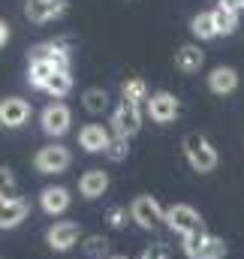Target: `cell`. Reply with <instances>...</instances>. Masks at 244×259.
Listing matches in <instances>:
<instances>
[{
    "mask_svg": "<svg viewBox=\"0 0 244 259\" xmlns=\"http://www.w3.org/2000/svg\"><path fill=\"white\" fill-rule=\"evenodd\" d=\"M27 118H30V103L27 100H21V97L0 100V127L18 130L27 124Z\"/></svg>",
    "mask_w": 244,
    "mask_h": 259,
    "instance_id": "obj_11",
    "label": "cell"
},
{
    "mask_svg": "<svg viewBox=\"0 0 244 259\" xmlns=\"http://www.w3.org/2000/svg\"><path fill=\"white\" fill-rule=\"evenodd\" d=\"M63 12H66V0H27L24 3V15L33 24L55 21V18H61Z\"/></svg>",
    "mask_w": 244,
    "mask_h": 259,
    "instance_id": "obj_12",
    "label": "cell"
},
{
    "mask_svg": "<svg viewBox=\"0 0 244 259\" xmlns=\"http://www.w3.org/2000/svg\"><path fill=\"white\" fill-rule=\"evenodd\" d=\"M39 124H43V133L52 136V139H61L69 133V124H72V112L66 109V103L55 100L49 103L43 112H39Z\"/></svg>",
    "mask_w": 244,
    "mask_h": 259,
    "instance_id": "obj_7",
    "label": "cell"
},
{
    "mask_svg": "<svg viewBox=\"0 0 244 259\" xmlns=\"http://www.w3.org/2000/svg\"><path fill=\"white\" fill-rule=\"evenodd\" d=\"M139 259H169V247H166L163 241H157V244L145 247V250H142V256H139Z\"/></svg>",
    "mask_w": 244,
    "mask_h": 259,
    "instance_id": "obj_29",
    "label": "cell"
},
{
    "mask_svg": "<svg viewBox=\"0 0 244 259\" xmlns=\"http://www.w3.org/2000/svg\"><path fill=\"white\" fill-rule=\"evenodd\" d=\"M69 202H72V196L66 187H46L43 193H39V208L49 214V217H61L69 211Z\"/></svg>",
    "mask_w": 244,
    "mask_h": 259,
    "instance_id": "obj_14",
    "label": "cell"
},
{
    "mask_svg": "<svg viewBox=\"0 0 244 259\" xmlns=\"http://www.w3.org/2000/svg\"><path fill=\"white\" fill-rule=\"evenodd\" d=\"M69 163H72L69 148H66V145H58V142L43 145V148L33 154V169H36L39 175H61V172L69 169Z\"/></svg>",
    "mask_w": 244,
    "mask_h": 259,
    "instance_id": "obj_3",
    "label": "cell"
},
{
    "mask_svg": "<svg viewBox=\"0 0 244 259\" xmlns=\"http://www.w3.org/2000/svg\"><path fill=\"white\" fill-rule=\"evenodd\" d=\"M112 130H106L103 124H85L78 130V145L88 151V154H106L109 142H112Z\"/></svg>",
    "mask_w": 244,
    "mask_h": 259,
    "instance_id": "obj_13",
    "label": "cell"
},
{
    "mask_svg": "<svg viewBox=\"0 0 244 259\" xmlns=\"http://www.w3.org/2000/svg\"><path fill=\"white\" fill-rule=\"evenodd\" d=\"M106 220H109L112 229H124L127 220H133V217H130V208H124V205H112V208L106 211Z\"/></svg>",
    "mask_w": 244,
    "mask_h": 259,
    "instance_id": "obj_27",
    "label": "cell"
},
{
    "mask_svg": "<svg viewBox=\"0 0 244 259\" xmlns=\"http://www.w3.org/2000/svg\"><path fill=\"white\" fill-rule=\"evenodd\" d=\"M202 64H205V55H202V49L193 46V42H187V46H181V49L175 52V66H178L181 72H199Z\"/></svg>",
    "mask_w": 244,
    "mask_h": 259,
    "instance_id": "obj_18",
    "label": "cell"
},
{
    "mask_svg": "<svg viewBox=\"0 0 244 259\" xmlns=\"http://www.w3.org/2000/svg\"><path fill=\"white\" fill-rule=\"evenodd\" d=\"M55 72H61V66L55 64V61H49V58H30V66H27V81H30V88L46 91V84H49V78H52Z\"/></svg>",
    "mask_w": 244,
    "mask_h": 259,
    "instance_id": "obj_17",
    "label": "cell"
},
{
    "mask_svg": "<svg viewBox=\"0 0 244 259\" xmlns=\"http://www.w3.org/2000/svg\"><path fill=\"white\" fill-rule=\"evenodd\" d=\"M145 109H148V115H151L154 124H172L181 115V100L175 94H169V91H157V94L148 97Z\"/></svg>",
    "mask_w": 244,
    "mask_h": 259,
    "instance_id": "obj_6",
    "label": "cell"
},
{
    "mask_svg": "<svg viewBox=\"0 0 244 259\" xmlns=\"http://www.w3.org/2000/svg\"><path fill=\"white\" fill-rule=\"evenodd\" d=\"M181 148H184V157H187L190 169L199 172V175L214 172L217 163H220V154H217V148L211 145V139H208L205 133H187L184 142H181Z\"/></svg>",
    "mask_w": 244,
    "mask_h": 259,
    "instance_id": "obj_1",
    "label": "cell"
},
{
    "mask_svg": "<svg viewBox=\"0 0 244 259\" xmlns=\"http://www.w3.org/2000/svg\"><path fill=\"white\" fill-rule=\"evenodd\" d=\"M181 250L187 253V259H223L229 253L226 241L211 235V232H199V235H190L181 241Z\"/></svg>",
    "mask_w": 244,
    "mask_h": 259,
    "instance_id": "obj_4",
    "label": "cell"
},
{
    "mask_svg": "<svg viewBox=\"0 0 244 259\" xmlns=\"http://www.w3.org/2000/svg\"><path fill=\"white\" fill-rule=\"evenodd\" d=\"M46 241H49L52 250L66 253V250H72V247L82 241V226H78L75 220H58V223H52V226L46 229Z\"/></svg>",
    "mask_w": 244,
    "mask_h": 259,
    "instance_id": "obj_8",
    "label": "cell"
},
{
    "mask_svg": "<svg viewBox=\"0 0 244 259\" xmlns=\"http://www.w3.org/2000/svg\"><path fill=\"white\" fill-rule=\"evenodd\" d=\"M72 91V75H69V69H61V72H55L52 78H49V84H46V94L49 97H55V100H61Z\"/></svg>",
    "mask_w": 244,
    "mask_h": 259,
    "instance_id": "obj_24",
    "label": "cell"
},
{
    "mask_svg": "<svg viewBox=\"0 0 244 259\" xmlns=\"http://www.w3.org/2000/svg\"><path fill=\"white\" fill-rule=\"evenodd\" d=\"M6 42H9V24H6V21L0 18V49H3Z\"/></svg>",
    "mask_w": 244,
    "mask_h": 259,
    "instance_id": "obj_31",
    "label": "cell"
},
{
    "mask_svg": "<svg viewBox=\"0 0 244 259\" xmlns=\"http://www.w3.org/2000/svg\"><path fill=\"white\" fill-rule=\"evenodd\" d=\"M166 226L175 229L181 238H190V235L205 232V220H202V214H199L193 205H184V202H175V205L166 208Z\"/></svg>",
    "mask_w": 244,
    "mask_h": 259,
    "instance_id": "obj_2",
    "label": "cell"
},
{
    "mask_svg": "<svg viewBox=\"0 0 244 259\" xmlns=\"http://www.w3.org/2000/svg\"><path fill=\"white\" fill-rule=\"evenodd\" d=\"M139 130H142V106H136V103H130V100H121L118 109L112 112V133L130 139V136H136Z\"/></svg>",
    "mask_w": 244,
    "mask_h": 259,
    "instance_id": "obj_9",
    "label": "cell"
},
{
    "mask_svg": "<svg viewBox=\"0 0 244 259\" xmlns=\"http://www.w3.org/2000/svg\"><path fill=\"white\" fill-rule=\"evenodd\" d=\"M190 30H193L196 39H214V36H217V27H214V15H211V9L193 15V18H190Z\"/></svg>",
    "mask_w": 244,
    "mask_h": 259,
    "instance_id": "obj_22",
    "label": "cell"
},
{
    "mask_svg": "<svg viewBox=\"0 0 244 259\" xmlns=\"http://www.w3.org/2000/svg\"><path fill=\"white\" fill-rule=\"evenodd\" d=\"M121 97L124 100H130V103H136V106H142V103H148V84L139 78V75H133V78H127L121 84Z\"/></svg>",
    "mask_w": 244,
    "mask_h": 259,
    "instance_id": "obj_23",
    "label": "cell"
},
{
    "mask_svg": "<svg viewBox=\"0 0 244 259\" xmlns=\"http://www.w3.org/2000/svg\"><path fill=\"white\" fill-rule=\"evenodd\" d=\"M211 15H214L217 36H232V33L238 30V12H232V9H226V6H214Z\"/></svg>",
    "mask_w": 244,
    "mask_h": 259,
    "instance_id": "obj_20",
    "label": "cell"
},
{
    "mask_svg": "<svg viewBox=\"0 0 244 259\" xmlns=\"http://www.w3.org/2000/svg\"><path fill=\"white\" fill-rule=\"evenodd\" d=\"M217 6H226V9H232V12H241L244 0H217Z\"/></svg>",
    "mask_w": 244,
    "mask_h": 259,
    "instance_id": "obj_30",
    "label": "cell"
},
{
    "mask_svg": "<svg viewBox=\"0 0 244 259\" xmlns=\"http://www.w3.org/2000/svg\"><path fill=\"white\" fill-rule=\"evenodd\" d=\"M12 190H15V175H12L9 166H0V199L9 196Z\"/></svg>",
    "mask_w": 244,
    "mask_h": 259,
    "instance_id": "obj_28",
    "label": "cell"
},
{
    "mask_svg": "<svg viewBox=\"0 0 244 259\" xmlns=\"http://www.w3.org/2000/svg\"><path fill=\"white\" fill-rule=\"evenodd\" d=\"M130 217L139 229H157L160 223H166V208L154 196H136L130 202Z\"/></svg>",
    "mask_w": 244,
    "mask_h": 259,
    "instance_id": "obj_5",
    "label": "cell"
},
{
    "mask_svg": "<svg viewBox=\"0 0 244 259\" xmlns=\"http://www.w3.org/2000/svg\"><path fill=\"white\" fill-rule=\"evenodd\" d=\"M30 58H49V61H55L61 69H69V52H66L63 42H43V46H36L30 52Z\"/></svg>",
    "mask_w": 244,
    "mask_h": 259,
    "instance_id": "obj_19",
    "label": "cell"
},
{
    "mask_svg": "<svg viewBox=\"0 0 244 259\" xmlns=\"http://www.w3.org/2000/svg\"><path fill=\"white\" fill-rule=\"evenodd\" d=\"M82 247H85V253H88L91 259H109L112 256V253H109V238H106V235H88Z\"/></svg>",
    "mask_w": 244,
    "mask_h": 259,
    "instance_id": "obj_25",
    "label": "cell"
},
{
    "mask_svg": "<svg viewBox=\"0 0 244 259\" xmlns=\"http://www.w3.org/2000/svg\"><path fill=\"white\" fill-rule=\"evenodd\" d=\"M82 106L88 115H106L109 112V94L103 88H88L82 94Z\"/></svg>",
    "mask_w": 244,
    "mask_h": 259,
    "instance_id": "obj_21",
    "label": "cell"
},
{
    "mask_svg": "<svg viewBox=\"0 0 244 259\" xmlns=\"http://www.w3.org/2000/svg\"><path fill=\"white\" fill-rule=\"evenodd\" d=\"M30 202L24 196H3L0 199V229H15L27 220Z\"/></svg>",
    "mask_w": 244,
    "mask_h": 259,
    "instance_id": "obj_10",
    "label": "cell"
},
{
    "mask_svg": "<svg viewBox=\"0 0 244 259\" xmlns=\"http://www.w3.org/2000/svg\"><path fill=\"white\" fill-rule=\"evenodd\" d=\"M238 88V72L232 66H214L211 75H208V91L217 94V97H226Z\"/></svg>",
    "mask_w": 244,
    "mask_h": 259,
    "instance_id": "obj_15",
    "label": "cell"
},
{
    "mask_svg": "<svg viewBox=\"0 0 244 259\" xmlns=\"http://www.w3.org/2000/svg\"><path fill=\"white\" fill-rule=\"evenodd\" d=\"M109 259H130V256H124V253H112Z\"/></svg>",
    "mask_w": 244,
    "mask_h": 259,
    "instance_id": "obj_32",
    "label": "cell"
},
{
    "mask_svg": "<svg viewBox=\"0 0 244 259\" xmlns=\"http://www.w3.org/2000/svg\"><path fill=\"white\" fill-rule=\"evenodd\" d=\"M127 154H130V139L112 136V142H109V148H106V157H109L112 163H121V160H127Z\"/></svg>",
    "mask_w": 244,
    "mask_h": 259,
    "instance_id": "obj_26",
    "label": "cell"
},
{
    "mask_svg": "<svg viewBox=\"0 0 244 259\" xmlns=\"http://www.w3.org/2000/svg\"><path fill=\"white\" fill-rule=\"evenodd\" d=\"M106 190H109V172H103V169H88L78 178V193L85 199H100Z\"/></svg>",
    "mask_w": 244,
    "mask_h": 259,
    "instance_id": "obj_16",
    "label": "cell"
}]
</instances>
